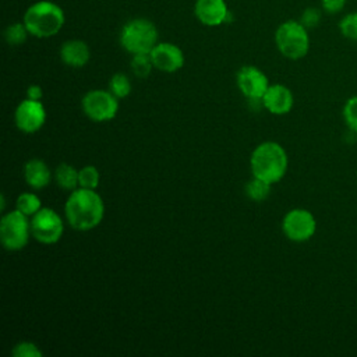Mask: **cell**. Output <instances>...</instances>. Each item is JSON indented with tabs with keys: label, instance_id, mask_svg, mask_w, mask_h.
Here are the masks:
<instances>
[{
	"label": "cell",
	"instance_id": "cell-1",
	"mask_svg": "<svg viewBox=\"0 0 357 357\" xmlns=\"http://www.w3.org/2000/svg\"><path fill=\"white\" fill-rule=\"evenodd\" d=\"M64 216L73 229L92 230L103 220L105 202L96 190L78 187L70 192L64 204Z\"/></svg>",
	"mask_w": 357,
	"mask_h": 357
},
{
	"label": "cell",
	"instance_id": "cell-2",
	"mask_svg": "<svg viewBox=\"0 0 357 357\" xmlns=\"http://www.w3.org/2000/svg\"><path fill=\"white\" fill-rule=\"evenodd\" d=\"M289 158L284 148L275 141H265L257 145L250 158V167L254 177L275 184L287 172Z\"/></svg>",
	"mask_w": 357,
	"mask_h": 357
},
{
	"label": "cell",
	"instance_id": "cell-3",
	"mask_svg": "<svg viewBox=\"0 0 357 357\" xmlns=\"http://www.w3.org/2000/svg\"><path fill=\"white\" fill-rule=\"evenodd\" d=\"M29 35L36 38H50L60 32L64 25V13L53 1L40 0L31 4L22 18Z\"/></svg>",
	"mask_w": 357,
	"mask_h": 357
},
{
	"label": "cell",
	"instance_id": "cell-4",
	"mask_svg": "<svg viewBox=\"0 0 357 357\" xmlns=\"http://www.w3.org/2000/svg\"><path fill=\"white\" fill-rule=\"evenodd\" d=\"M275 43L286 59L300 60L310 50L308 29L300 21H284L275 32Z\"/></svg>",
	"mask_w": 357,
	"mask_h": 357
},
{
	"label": "cell",
	"instance_id": "cell-5",
	"mask_svg": "<svg viewBox=\"0 0 357 357\" xmlns=\"http://www.w3.org/2000/svg\"><path fill=\"white\" fill-rule=\"evenodd\" d=\"M158 43V29L146 18L130 20L120 32V45L131 54L151 53Z\"/></svg>",
	"mask_w": 357,
	"mask_h": 357
},
{
	"label": "cell",
	"instance_id": "cell-6",
	"mask_svg": "<svg viewBox=\"0 0 357 357\" xmlns=\"http://www.w3.org/2000/svg\"><path fill=\"white\" fill-rule=\"evenodd\" d=\"M31 236V218L18 209L3 213L0 220V241L6 250H22L28 244Z\"/></svg>",
	"mask_w": 357,
	"mask_h": 357
},
{
	"label": "cell",
	"instance_id": "cell-7",
	"mask_svg": "<svg viewBox=\"0 0 357 357\" xmlns=\"http://www.w3.org/2000/svg\"><path fill=\"white\" fill-rule=\"evenodd\" d=\"M84 114L96 123L113 120L119 112V99L105 89H92L81 100Z\"/></svg>",
	"mask_w": 357,
	"mask_h": 357
},
{
	"label": "cell",
	"instance_id": "cell-8",
	"mask_svg": "<svg viewBox=\"0 0 357 357\" xmlns=\"http://www.w3.org/2000/svg\"><path fill=\"white\" fill-rule=\"evenodd\" d=\"M64 231V222L61 216L52 208L42 206L31 218V233L32 237L40 244L57 243Z\"/></svg>",
	"mask_w": 357,
	"mask_h": 357
},
{
	"label": "cell",
	"instance_id": "cell-9",
	"mask_svg": "<svg viewBox=\"0 0 357 357\" xmlns=\"http://www.w3.org/2000/svg\"><path fill=\"white\" fill-rule=\"evenodd\" d=\"M282 230L283 234L291 241H307L317 230V220L310 211L304 208H294L283 216Z\"/></svg>",
	"mask_w": 357,
	"mask_h": 357
},
{
	"label": "cell",
	"instance_id": "cell-10",
	"mask_svg": "<svg viewBox=\"0 0 357 357\" xmlns=\"http://www.w3.org/2000/svg\"><path fill=\"white\" fill-rule=\"evenodd\" d=\"M14 121L20 131L33 134L39 131L46 123V109L42 100L24 99L18 103L14 112Z\"/></svg>",
	"mask_w": 357,
	"mask_h": 357
},
{
	"label": "cell",
	"instance_id": "cell-11",
	"mask_svg": "<svg viewBox=\"0 0 357 357\" xmlns=\"http://www.w3.org/2000/svg\"><path fill=\"white\" fill-rule=\"evenodd\" d=\"M236 82L240 92L250 100L262 99L271 85L265 73L255 66H243L236 75Z\"/></svg>",
	"mask_w": 357,
	"mask_h": 357
},
{
	"label": "cell",
	"instance_id": "cell-12",
	"mask_svg": "<svg viewBox=\"0 0 357 357\" xmlns=\"http://www.w3.org/2000/svg\"><path fill=\"white\" fill-rule=\"evenodd\" d=\"M151 59L153 67L163 73H176L184 66L183 50L174 43L160 42L151 50Z\"/></svg>",
	"mask_w": 357,
	"mask_h": 357
},
{
	"label": "cell",
	"instance_id": "cell-13",
	"mask_svg": "<svg viewBox=\"0 0 357 357\" xmlns=\"http://www.w3.org/2000/svg\"><path fill=\"white\" fill-rule=\"evenodd\" d=\"M294 103V98L291 91L283 84H272L268 86L266 92L262 96L264 109L269 113L282 116L287 114Z\"/></svg>",
	"mask_w": 357,
	"mask_h": 357
},
{
	"label": "cell",
	"instance_id": "cell-14",
	"mask_svg": "<svg viewBox=\"0 0 357 357\" xmlns=\"http://www.w3.org/2000/svg\"><path fill=\"white\" fill-rule=\"evenodd\" d=\"M194 13L204 25L218 26L226 22L229 8L225 0H197Z\"/></svg>",
	"mask_w": 357,
	"mask_h": 357
},
{
	"label": "cell",
	"instance_id": "cell-15",
	"mask_svg": "<svg viewBox=\"0 0 357 357\" xmlns=\"http://www.w3.org/2000/svg\"><path fill=\"white\" fill-rule=\"evenodd\" d=\"M60 59L64 64L79 68L84 67L91 59V50L86 42L81 39H70L60 47Z\"/></svg>",
	"mask_w": 357,
	"mask_h": 357
},
{
	"label": "cell",
	"instance_id": "cell-16",
	"mask_svg": "<svg viewBox=\"0 0 357 357\" xmlns=\"http://www.w3.org/2000/svg\"><path fill=\"white\" fill-rule=\"evenodd\" d=\"M52 177L53 174L47 163L43 162L42 159H38V158L29 159L24 166L25 183L33 190L45 188L52 181Z\"/></svg>",
	"mask_w": 357,
	"mask_h": 357
},
{
	"label": "cell",
	"instance_id": "cell-17",
	"mask_svg": "<svg viewBox=\"0 0 357 357\" xmlns=\"http://www.w3.org/2000/svg\"><path fill=\"white\" fill-rule=\"evenodd\" d=\"M78 172L73 165L70 163H60L54 173H53V178L56 180L57 185L64 190V191H74L75 188L79 187L78 183Z\"/></svg>",
	"mask_w": 357,
	"mask_h": 357
},
{
	"label": "cell",
	"instance_id": "cell-18",
	"mask_svg": "<svg viewBox=\"0 0 357 357\" xmlns=\"http://www.w3.org/2000/svg\"><path fill=\"white\" fill-rule=\"evenodd\" d=\"M271 185L272 184H269L268 181L252 176V178L245 184V194L251 201L262 202L269 197Z\"/></svg>",
	"mask_w": 357,
	"mask_h": 357
},
{
	"label": "cell",
	"instance_id": "cell-19",
	"mask_svg": "<svg viewBox=\"0 0 357 357\" xmlns=\"http://www.w3.org/2000/svg\"><path fill=\"white\" fill-rule=\"evenodd\" d=\"M40 208H42V202L35 192H29V191L22 192L15 199V209L22 212L28 218H32Z\"/></svg>",
	"mask_w": 357,
	"mask_h": 357
},
{
	"label": "cell",
	"instance_id": "cell-20",
	"mask_svg": "<svg viewBox=\"0 0 357 357\" xmlns=\"http://www.w3.org/2000/svg\"><path fill=\"white\" fill-rule=\"evenodd\" d=\"M109 91L117 98L124 99L131 93V81L123 73H116L109 81Z\"/></svg>",
	"mask_w": 357,
	"mask_h": 357
},
{
	"label": "cell",
	"instance_id": "cell-21",
	"mask_svg": "<svg viewBox=\"0 0 357 357\" xmlns=\"http://www.w3.org/2000/svg\"><path fill=\"white\" fill-rule=\"evenodd\" d=\"M78 183L79 187L88 190H96L100 183V173L96 166L85 165L78 172Z\"/></svg>",
	"mask_w": 357,
	"mask_h": 357
},
{
	"label": "cell",
	"instance_id": "cell-22",
	"mask_svg": "<svg viewBox=\"0 0 357 357\" xmlns=\"http://www.w3.org/2000/svg\"><path fill=\"white\" fill-rule=\"evenodd\" d=\"M131 70L138 78H146L153 67L152 59L149 53H139V54H132L131 59Z\"/></svg>",
	"mask_w": 357,
	"mask_h": 357
},
{
	"label": "cell",
	"instance_id": "cell-23",
	"mask_svg": "<svg viewBox=\"0 0 357 357\" xmlns=\"http://www.w3.org/2000/svg\"><path fill=\"white\" fill-rule=\"evenodd\" d=\"M337 26H339L340 33L346 39L357 42V11H351V13L344 14L340 18Z\"/></svg>",
	"mask_w": 357,
	"mask_h": 357
},
{
	"label": "cell",
	"instance_id": "cell-24",
	"mask_svg": "<svg viewBox=\"0 0 357 357\" xmlns=\"http://www.w3.org/2000/svg\"><path fill=\"white\" fill-rule=\"evenodd\" d=\"M29 35L26 26L24 22H14L11 25H8L4 31V38H6V42L8 45H13V46H17V45H21L26 40V36Z\"/></svg>",
	"mask_w": 357,
	"mask_h": 357
},
{
	"label": "cell",
	"instance_id": "cell-25",
	"mask_svg": "<svg viewBox=\"0 0 357 357\" xmlns=\"http://www.w3.org/2000/svg\"><path fill=\"white\" fill-rule=\"evenodd\" d=\"M11 354L14 357H42V350L33 342L22 340L13 347Z\"/></svg>",
	"mask_w": 357,
	"mask_h": 357
},
{
	"label": "cell",
	"instance_id": "cell-26",
	"mask_svg": "<svg viewBox=\"0 0 357 357\" xmlns=\"http://www.w3.org/2000/svg\"><path fill=\"white\" fill-rule=\"evenodd\" d=\"M343 117L349 128L357 132V96L347 99L343 107Z\"/></svg>",
	"mask_w": 357,
	"mask_h": 357
},
{
	"label": "cell",
	"instance_id": "cell-27",
	"mask_svg": "<svg viewBox=\"0 0 357 357\" xmlns=\"http://www.w3.org/2000/svg\"><path fill=\"white\" fill-rule=\"evenodd\" d=\"M300 22L307 28L312 29L321 22V11L317 7H307L300 17Z\"/></svg>",
	"mask_w": 357,
	"mask_h": 357
},
{
	"label": "cell",
	"instance_id": "cell-28",
	"mask_svg": "<svg viewBox=\"0 0 357 357\" xmlns=\"http://www.w3.org/2000/svg\"><path fill=\"white\" fill-rule=\"evenodd\" d=\"M347 0H321V7L328 14H337L346 7Z\"/></svg>",
	"mask_w": 357,
	"mask_h": 357
},
{
	"label": "cell",
	"instance_id": "cell-29",
	"mask_svg": "<svg viewBox=\"0 0 357 357\" xmlns=\"http://www.w3.org/2000/svg\"><path fill=\"white\" fill-rule=\"evenodd\" d=\"M26 98L32 99V100H42V98H43L42 86L38 85V84L29 85L28 89H26Z\"/></svg>",
	"mask_w": 357,
	"mask_h": 357
},
{
	"label": "cell",
	"instance_id": "cell-30",
	"mask_svg": "<svg viewBox=\"0 0 357 357\" xmlns=\"http://www.w3.org/2000/svg\"><path fill=\"white\" fill-rule=\"evenodd\" d=\"M1 212H4V208H6V198H4V195H1Z\"/></svg>",
	"mask_w": 357,
	"mask_h": 357
}]
</instances>
